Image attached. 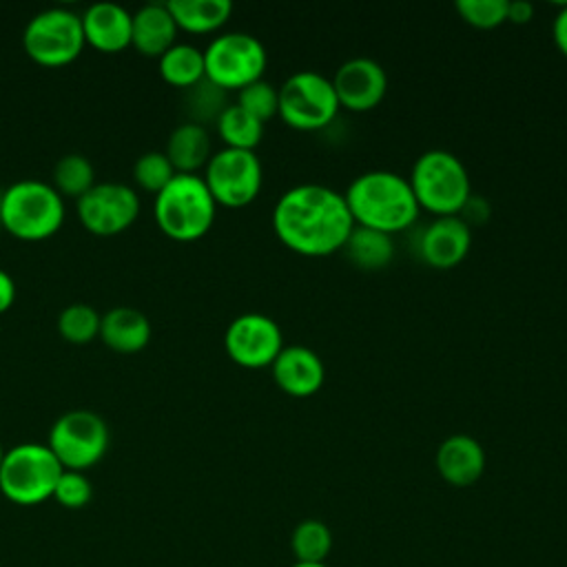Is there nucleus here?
<instances>
[{
	"label": "nucleus",
	"instance_id": "nucleus-1",
	"mask_svg": "<svg viewBox=\"0 0 567 567\" xmlns=\"http://www.w3.org/2000/svg\"><path fill=\"white\" fill-rule=\"evenodd\" d=\"M279 241L303 257H326L343 248L354 228L343 193L323 184H297L272 208Z\"/></svg>",
	"mask_w": 567,
	"mask_h": 567
},
{
	"label": "nucleus",
	"instance_id": "nucleus-2",
	"mask_svg": "<svg viewBox=\"0 0 567 567\" xmlns=\"http://www.w3.org/2000/svg\"><path fill=\"white\" fill-rule=\"evenodd\" d=\"M343 199L354 226H365L385 235L410 228L421 210L410 182L399 173L381 168L357 175L348 184Z\"/></svg>",
	"mask_w": 567,
	"mask_h": 567
},
{
	"label": "nucleus",
	"instance_id": "nucleus-3",
	"mask_svg": "<svg viewBox=\"0 0 567 567\" xmlns=\"http://www.w3.org/2000/svg\"><path fill=\"white\" fill-rule=\"evenodd\" d=\"M215 210L217 202L197 173H175L153 202L159 230L177 241L204 237L215 221Z\"/></svg>",
	"mask_w": 567,
	"mask_h": 567
},
{
	"label": "nucleus",
	"instance_id": "nucleus-4",
	"mask_svg": "<svg viewBox=\"0 0 567 567\" xmlns=\"http://www.w3.org/2000/svg\"><path fill=\"white\" fill-rule=\"evenodd\" d=\"M410 188L419 208L434 217L458 215L472 197L470 173L450 151L430 148L421 153L410 171Z\"/></svg>",
	"mask_w": 567,
	"mask_h": 567
},
{
	"label": "nucleus",
	"instance_id": "nucleus-5",
	"mask_svg": "<svg viewBox=\"0 0 567 567\" xmlns=\"http://www.w3.org/2000/svg\"><path fill=\"white\" fill-rule=\"evenodd\" d=\"M64 221V199L53 184L42 179H18L2 190L0 226L13 237L38 241L58 233Z\"/></svg>",
	"mask_w": 567,
	"mask_h": 567
},
{
	"label": "nucleus",
	"instance_id": "nucleus-6",
	"mask_svg": "<svg viewBox=\"0 0 567 567\" xmlns=\"http://www.w3.org/2000/svg\"><path fill=\"white\" fill-rule=\"evenodd\" d=\"M58 456L47 443H20L4 452L0 463V492L18 505H38L53 496L60 474Z\"/></svg>",
	"mask_w": 567,
	"mask_h": 567
},
{
	"label": "nucleus",
	"instance_id": "nucleus-7",
	"mask_svg": "<svg viewBox=\"0 0 567 567\" xmlns=\"http://www.w3.org/2000/svg\"><path fill=\"white\" fill-rule=\"evenodd\" d=\"M279 89L277 115L297 131H319L328 126L339 106L332 80L319 71H297Z\"/></svg>",
	"mask_w": 567,
	"mask_h": 567
},
{
	"label": "nucleus",
	"instance_id": "nucleus-8",
	"mask_svg": "<svg viewBox=\"0 0 567 567\" xmlns=\"http://www.w3.org/2000/svg\"><path fill=\"white\" fill-rule=\"evenodd\" d=\"M266 62L268 55L264 44L246 31H228L215 35L204 49L206 78L224 91H239L246 84L261 80Z\"/></svg>",
	"mask_w": 567,
	"mask_h": 567
},
{
	"label": "nucleus",
	"instance_id": "nucleus-9",
	"mask_svg": "<svg viewBox=\"0 0 567 567\" xmlns=\"http://www.w3.org/2000/svg\"><path fill=\"white\" fill-rule=\"evenodd\" d=\"M84 42L82 18L64 7H51L35 13L22 33L27 55L42 66H62L73 62Z\"/></svg>",
	"mask_w": 567,
	"mask_h": 567
},
{
	"label": "nucleus",
	"instance_id": "nucleus-10",
	"mask_svg": "<svg viewBox=\"0 0 567 567\" xmlns=\"http://www.w3.org/2000/svg\"><path fill=\"white\" fill-rule=\"evenodd\" d=\"M106 421L86 408L69 410L55 419L49 430L47 445L64 470H86L95 465L109 450Z\"/></svg>",
	"mask_w": 567,
	"mask_h": 567
},
{
	"label": "nucleus",
	"instance_id": "nucleus-11",
	"mask_svg": "<svg viewBox=\"0 0 567 567\" xmlns=\"http://www.w3.org/2000/svg\"><path fill=\"white\" fill-rule=\"evenodd\" d=\"M204 168V182L213 199L221 206H246L261 190L264 171L255 151L224 146L210 155Z\"/></svg>",
	"mask_w": 567,
	"mask_h": 567
},
{
	"label": "nucleus",
	"instance_id": "nucleus-12",
	"mask_svg": "<svg viewBox=\"0 0 567 567\" xmlns=\"http://www.w3.org/2000/svg\"><path fill=\"white\" fill-rule=\"evenodd\" d=\"M140 213V195L122 182L93 184L78 197V217L93 235H117L126 230Z\"/></svg>",
	"mask_w": 567,
	"mask_h": 567
},
{
	"label": "nucleus",
	"instance_id": "nucleus-13",
	"mask_svg": "<svg viewBox=\"0 0 567 567\" xmlns=\"http://www.w3.org/2000/svg\"><path fill=\"white\" fill-rule=\"evenodd\" d=\"M224 348L237 365H244V368L272 365V361L284 348L281 328L272 317L261 312L237 315L224 332Z\"/></svg>",
	"mask_w": 567,
	"mask_h": 567
},
{
	"label": "nucleus",
	"instance_id": "nucleus-14",
	"mask_svg": "<svg viewBox=\"0 0 567 567\" xmlns=\"http://www.w3.org/2000/svg\"><path fill=\"white\" fill-rule=\"evenodd\" d=\"M339 106L363 113L379 106L388 91V73L385 69L365 55H354L339 64L334 75L330 78Z\"/></svg>",
	"mask_w": 567,
	"mask_h": 567
},
{
	"label": "nucleus",
	"instance_id": "nucleus-15",
	"mask_svg": "<svg viewBox=\"0 0 567 567\" xmlns=\"http://www.w3.org/2000/svg\"><path fill=\"white\" fill-rule=\"evenodd\" d=\"M472 246V228L458 217H434L419 235L421 259L439 270L458 266Z\"/></svg>",
	"mask_w": 567,
	"mask_h": 567
},
{
	"label": "nucleus",
	"instance_id": "nucleus-16",
	"mask_svg": "<svg viewBox=\"0 0 567 567\" xmlns=\"http://www.w3.org/2000/svg\"><path fill=\"white\" fill-rule=\"evenodd\" d=\"M270 370L279 390L295 399L317 394L326 379L321 357L308 346H284Z\"/></svg>",
	"mask_w": 567,
	"mask_h": 567
},
{
	"label": "nucleus",
	"instance_id": "nucleus-17",
	"mask_svg": "<svg viewBox=\"0 0 567 567\" xmlns=\"http://www.w3.org/2000/svg\"><path fill=\"white\" fill-rule=\"evenodd\" d=\"M84 40L104 53L122 51L131 44L133 13L117 2H93L82 16Z\"/></svg>",
	"mask_w": 567,
	"mask_h": 567
},
{
	"label": "nucleus",
	"instance_id": "nucleus-18",
	"mask_svg": "<svg viewBox=\"0 0 567 567\" xmlns=\"http://www.w3.org/2000/svg\"><path fill=\"white\" fill-rule=\"evenodd\" d=\"M434 463L445 483L467 487L485 472V450L470 434H452L441 441Z\"/></svg>",
	"mask_w": 567,
	"mask_h": 567
},
{
	"label": "nucleus",
	"instance_id": "nucleus-19",
	"mask_svg": "<svg viewBox=\"0 0 567 567\" xmlns=\"http://www.w3.org/2000/svg\"><path fill=\"white\" fill-rule=\"evenodd\" d=\"M177 24L166 4L148 2L133 13V29H131V44L144 53L159 58L166 49L175 44Z\"/></svg>",
	"mask_w": 567,
	"mask_h": 567
},
{
	"label": "nucleus",
	"instance_id": "nucleus-20",
	"mask_svg": "<svg viewBox=\"0 0 567 567\" xmlns=\"http://www.w3.org/2000/svg\"><path fill=\"white\" fill-rule=\"evenodd\" d=\"M102 341L115 352H137L151 339L148 317L131 306H115L100 321Z\"/></svg>",
	"mask_w": 567,
	"mask_h": 567
},
{
	"label": "nucleus",
	"instance_id": "nucleus-21",
	"mask_svg": "<svg viewBox=\"0 0 567 567\" xmlns=\"http://www.w3.org/2000/svg\"><path fill=\"white\" fill-rule=\"evenodd\" d=\"M164 153L175 173H195L210 159V135L206 126L184 122L171 131Z\"/></svg>",
	"mask_w": 567,
	"mask_h": 567
},
{
	"label": "nucleus",
	"instance_id": "nucleus-22",
	"mask_svg": "<svg viewBox=\"0 0 567 567\" xmlns=\"http://www.w3.org/2000/svg\"><path fill=\"white\" fill-rule=\"evenodd\" d=\"M177 29L208 33L219 29L233 13L230 0H168L166 2Z\"/></svg>",
	"mask_w": 567,
	"mask_h": 567
},
{
	"label": "nucleus",
	"instance_id": "nucleus-23",
	"mask_svg": "<svg viewBox=\"0 0 567 567\" xmlns=\"http://www.w3.org/2000/svg\"><path fill=\"white\" fill-rule=\"evenodd\" d=\"M341 250L352 266L361 270H381L394 257V241L392 235H385L381 230L354 226Z\"/></svg>",
	"mask_w": 567,
	"mask_h": 567
},
{
	"label": "nucleus",
	"instance_id": "nucleus-24",
	"mask_svg": "<svg viewBox=\"0 0 567 567\" xmlns=\"http://www.w3.org/2000/svg\"><path fill=\"white\" fill-rule=\"evenodd\" d=\"M159 75L177 89L193 86L206 75L204 51L186 42H175L159 55Z\"/></svg>",
	"mask_w": 567,
	"mask_h": 567
},
{
	"label": "nucleus",
	"instance_id": "nucleus-25",
	"mask_svg": "<svg viewBox=\"0 0 567 567\" xmlns=\"http://www.w3.org/2000/svg\"><path fill=\"white\" fill-rule=\"evenodd\" d=\"M217 133L228 148H244L255 151L264 135V122L252 117L239 104H228L221 115L217 117Z\"/></svg>",
	"mask_w": 567,
	"mask_h": 567
},
{
	"label": "nucleus",
	"instance_id": "nucleus-26",
	"mask_svg": "<svg viewBox=\"0 0 567 567\" xmlns=\"http://www.w3.org/2000/svg\"><path fill=\"white\" fill-rule=\"evenodd\" d=\"M182 104L188 115L186 122L206 126L208 122H217V117L230 102L226 100V91L204 75L199 82L184 89Z\"/></svg>",
	"mask_w": 567,
	"mask_h": 567
},
{
	"label": "nucleus",
	"instance_id": "nucleus-27",
	"mask_svg": "<svg viewBox=\"0 0 567 567\" xmlns=\"http://www.w3.org/2000/svg\"><path fill=\"white\" fill-rule=\"evenodd\" d=\"M290 547L297 563H326L332 549V532L326 523L306 518L292 529Z\"/></svg>",
	"mask_w": 567,
	"mask_h": 567
},
{
	"label": "nucleus",
	"instance_id": "nucleus-28",
	"mask_svg": "<svg viewBox=\"0 0 567 567\" xmlns=\"http://www.w3.org/2000/svg\"><path fill=\"white\" fill-rule=\"evenodd\" d=\"M95 184L93 164L80 153L62 155L53 166V188L60 195L82 197Z\"/></svg>",
	"mask_w": 567,
	"mask_h": 567
},
{
	"label": "nucleus",
	"instance_id": "nucleus-29",
	"mask_svg": "<svg viewBox=\"0 0 567 567\" xmlns=\"http://www.w3.org/2000/svg\"><path fill=\"white\" fill-rule=\"evenodd\" d=\"M100 321L102 317L95 308L75 301L62 308V312L58 315V330L71 343H89L91 339L100 337Z\"/></svg>",
	"mask_w": 567,
	"mask_h": 567
},
{
	"label": "nucleus",
	"instance_id": "nucleus-30",
	"mask_svg": "<svg viewBox=\"0 0 567 567\" xmlns=\"http://www.w3.org/2000/svg\"><path fill=\"white\" fill-rule=\"evenodd\" d=\"M244 111H248L259 122H268L279 111V89L268 80H255L237 91V102Z\"/></svg>",
	"mask_w": 567,
	"mask_h": 567
},
{
	"label": "nucleus",
	"instance_id": "nucleus-31",
	"mask_svg": "<svg viewBox=\"0 0 567 567\" xmlns=\"http://www.w3.org/2000/svg\"><path fill=\"white\" fill-rule=\"evenodd\" d=\"M133 177L144 190H151L157 195L175 177V168L166 157V153L148 151L135 159Z\"/></svg>",
	"mask_w": 567,
	"mask_h": 567
},
{
	"label": "nucleus",
	"instance_id": "nucleus-32",
	"mask_svg": "<svg viewBox=\"0 0 567 567\" xmlns=\"http://www.w3.org/2000/svg\"><path fill=\"white\" fill-rule=\"evenodd\" d=\"M463 22L476 29H494L507 22V0H456Z\"/></svg>",
	"mask_w": 567,
	"mask_h": 567
},
{
	"label": "nucleus",
	"instance_id": "nucleus-33",
	"mask_svg": "<svg viewBox=\"0 0 567 567\" xmlns=\"http://www.w3.org/2000/svg\"><path fill=\"white\" fill-rule=\"evenodd\" d=\"M93 496V485L91 481L78 472V470H64L58 478V485L53 489V498L69 509H80L84 507Z\"/></svg>",
	"mask_w": 567,
	"mask_h": 567
},
{
	"label": "nucleus",
	"instance_id": "nucleus-34",
	"mask_svg": "<svg viewBox=\"0 0 567 567\" xmlns=\"http://www.w3.org/2000/svg\"><path fill=\"white\" fill-rule=\"evenodd\" d=\"M458 217L472 228V224H483V221L489 217V206H487L485 199L472 195V197L467 199V204L463 206V210L458 213Z\"/></svg>",
	"mask_w": 567,
	"mask_h": 567
},
{
	"label": "nucleus",
	"instance_id": "nucleus-35",
	"mask_svg": "<svg viewBox=\"0 0 567 567\" xmlns=\"http://www.w3.org/2000/svg\"><path fill=\"white\" fill-rule=\"evenodd\" d=\"M534 18V4L529 0H507V22L527 24Z\"/></svg>",
	"mask_w": 567,
	"mask_h": 567
},
{
	"label": "nucleus",
	"instance_id": "nucleus-36",
	"mask_svg": "<svg viewBox=\"0 0 567 567\" xmlns=\"http://www.w3.org/2000/svg\"><path fill=\"white\" fill-rule=\"evenodd\" d=\"M551 38H554L558 51L567 58V4L560 7V11L556 13V18L551 22Z\"/></svg>",
	"mask_w": 567,
	"mask_h": 567
},
{
	"label": "nucleus",
	"instance_id": "nucleus-37",
	"mask_svg": "<svg viewBox=\"0 0 567 567\" xmlns=\"http://www.w3.org/2000/svg\"><path fill=\"white\" fill-rule=\"evenodd\" d=\"M16 301V281L13 277L0 268V312L9 310Z\"/></svg>",
	"mask_w": 567,
	"mask_h": 567
},
{
	"label": "nucleus",
	"instance_id": "nucleus-38",
	"mask_svg": "<svg viewBox=\"0 0 567 567\" xmlns=\"http://www.w3.org/2000/svg\"><path fill=\"white\" fill-rule=\"evenodd\" d=\"M292 567H328L326 563H295Z\"/></svg>",
	"mask_w": 567,
	"mask_h": 567
},
{
	"label": "nucleus",
	"instance_id": "nucleus-39",
	"mask_svg": "<svg viewBox=\"0 0 567 567\" xmlns=\"http://www.w3.org/2000/svg\"><path fill=\"white\" fill-rule=\"evenodd\" d=\"M2 456H4V447H2V441H0V463H2Z\"/></svg>",
	"mask_w": 567,
	"mask_h": 567
},
{
	"label": "nucleus",
	"instance_id": "nucleus-40",
	"mask_svg": "<svg viewBox=\"0 0 567 567\" xmlns=\"http://www.w3.org/2000/svg\"><path fill=\"white\" fill-rule=\"evenodd\" d=\"M0 213H2V190H0Z\"/></svg>",
	"mask_w": 567,
	"mask_h": 567
}]
</instances>
